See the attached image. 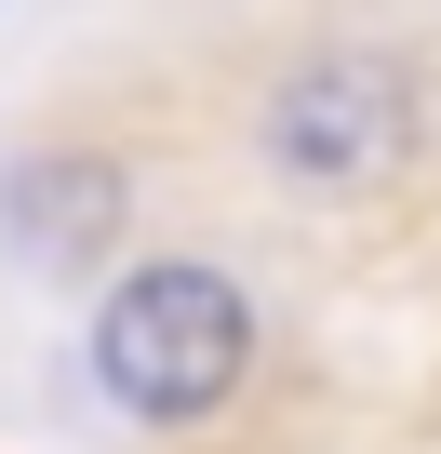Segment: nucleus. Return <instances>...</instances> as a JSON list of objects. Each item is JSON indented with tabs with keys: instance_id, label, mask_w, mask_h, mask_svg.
Wrapping results in <instances>:
<instances>
[{
	"instance_id": "f257e3e1",
	"label": "nucleus",
	"mask_w": 441,
	"mask_h": 454,
	"mask_svg": "<svg viewBox=\"0 0 441 454\" xmlns=\"http://www.w3.org/2000/svg\"><path fill=\"white\" fill-rule=\"evenodd\" d=\"M81 361H94V401L121 427H214L255 387L268 321L214 254H134V268H107V294L81 321Z\"/></svg>"
},
{
	"instance_id": "f03ea898",
	"label": "nucleus",
	"mask_w": 441,
	"mask_h": 454,
	"mask_svg": "<svg viewBox=\"0 0 441 454\" xmlns=\"http://www.w3.org/2000/svg\"><path fill=\"white\" fill-rule=\"evenodd\" d=\"M255 174L295 200H374L428 160V67L388 41H308L255 94Z\"/></svg>"
},
{
	"instance_id": "7ed1b4c3",
	"label": "nucleus",
	"mask_w": 441,
	"mask_h": 454,
	"mask_svg": "<svg viewBox=\"0 0 441 454\" xmlns=\"http://www.w3.org/2000/svg\"><path fill=\"white\" fill-rule=\"evenodd\" d=\"M0 214L28 227V254L94 268V254H107V214H121V174H107V160H81V147H41V160H14Z\"/></svg>"
}]
</instances>
